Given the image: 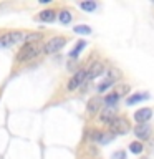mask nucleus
Returning a JSON list of instances; mask_svg holds the SVG:
<instances>
[{
    "label": "nucleus",
    "instance_id": "4be33fe9",
    "mask_svg": "<svg viewBox=\"0 0 154 159\" xmlns=\"http://www.w3.org/2000/svg\"><path fill=\"white\" fill-rule=\"evenodd\" d=\"M108 75H109V80H113V81H114L116 78H121V71H119V70H116V68H111Z\"/></svg>",
    "mask_w": 154,
    "mask_h": 159
},
{
    "label": "nucleus",
    "instance_id": "6e6552de",
    "mask_svg": "<svg viewBox=\"0 0 154 159\" xmlns=\"http://www.w3.org/2000/svg\"><path fill=\"white\" fill-rule=\"evenodd\" d=\"M104 71V65L103 63H99V61H96V63H93L91 66H89V70L86 71V80H93V78H96V76H99Z\"/></svg>",
    "mask_w": 154,
    "mask_h": 159
},
{
    "label": "nucleus",
    "instance_id": "6ab92c4d",
    "mask_svg": "<svg viewBox=\"0 0 154 159\" xmlns=\"http://www.w3.org/2000/svg\"><path fill=\"white\" fill-rule=\"evenodd\" d=\"M96 2H81L79 3V8L84 10V12H93V10H96Z\"/></svg>",
    "mask_w": 154,
    "mask_h": 159
},
{
    "label": "nucleus",
    "instance_id": "9b49d317",
    "mask_svg": "<svg viewBox=\"0 0 154 159\" xmlns=\"http://www.w3.org/2000/svg\"><path fill=\"white\" fill-rule=\"evenodd\" d=\"M101 103H103V99L99 98V96H94V98H91L88 101V113L89 114H94V113H98L99 111V108H101Z\"/></svg>",
    "mask_w": 154,
    "mask_h": 159
},
{
    "label": "nucleus",
    "instance_id": "a211bd4d",
    "mask_svg": "<svg viewBox=\"0 0 154 159\" xmlns=\"http://www.w3.org/2000/svg\"><path fill=\"white\" fill-rule=\"evenodd\" d=\"M73 32L78 35H89L91 33V28L88 25H78V27H73Z\"/></svg>",
    "mask_w": 154,
    "mask_h": 159
},
{
    "label": "nucleus",
    "instance_id": "423d86ee",
    "mask_svg": "<svg viewBox=\"0 0 154 159\" xmlns=\"http://www.w3.org/2000/svg\"><path fill=\"white\" fill-rule=\"evenodd\" d=\"M116 118V106H104L99 113V121L109 124L113 119Z\"/></svg>",
    "mask_w": 154,
    "mask_h": 159
},
{
    "label": "nucleus",
    "instance_id": "b1692460",
    "mask_svg": "<svg viewBox=\"0 0 154 159\" xmlns=\"http://www.w3.org/2000/svg\"><path fill=\"white\" fill-rule=\"evenodd\" d=\"M111 159H126V152L124 151H116V152H113Z\"/></svg>",
    "mask_w": 154,
    "mask_h": 159
},
{
    "label": "nucleus",
    "instance_id": "7ed1b4c3",
    "mask_svg": "<svg viewBox=\"0 0 154 159\" xmlns=\"http://www.w3.org/2000/svg\"><path fill=\"white\" fill-rule=\"evenodd\" d=\"M65 45H66V38H65V37H53V38H50L48 42L43 45L42 52L47 53V55L57 53V52H60V50L65 47Z\"/></svg>",
    "mask_w": 154,
    "mask_h": 159
},
{
    "label": "nucleus",
    "instance_id": "f03ea898",
    "mask_svg": "<svg viewBox=\"0 0 154 159\" xmlns=\"http://www.w3.org/2000/svg\"><path fill=\"white\" fill-rule=\"evenodd\" d=\"M129 129H131V124L126 118H114L111 123H109V131L111 134H128Z\"/></svg>",
    "mask_w": 154,
    "mask_h": 159
},
{
    "label": "nucleus",
    "instance_id": "20e7f679",
    "mask_svg": "<svg viewBox=\"0 0 154 159\" xmlns=\"http://www.w3.org/2000/svg\"><path fill=\"white\" fill-rule=\"evenodd\" d=\"M25 35L22 32H8L0 37V48H7L10 45H15L18 42H22Z\"/></svg>",
    "mask_w": 154,
    "mask_h": 159
},
{
    "label": "nucleus",
    "instance_id": "412c9836",
    "mask_svg": "<svg viewBox=\"0 0 154 159\" xmlns=\"http://www.w3.org/2000/svg\"><path fill=\"white\" fill-rule=\"evenodd\" d=\"M113 84H114V81H113V80H106V81H104V83H101V84H99V86H98V91L99 93H104V91H106V89L109 88V86H113Z\"/></svg>",
    "mask_w": 154,
    "mask_h": 159
},
{
    "label": "nucleus",
    "instance_id": "aec40b11",
    "mask_svg": "<svg viewBox=\"0 0 154 159\" xmlns=\"http://www.w3.org/2000/svg\"><path fill=\"white\" fill-rule=\"evenodd\" d=\"M114 93H116L118 96L121 98L123 94H126V93H129V84H118V86L114 88Z\"/></svg>",
    "mask_w": 154,
    "mask_h": 159
},
{
    "label": "nucleus",
    "instance_id": "f257e3e1",
    "mask_svg": "<svg viewBox=\"0 0 154 159\" xmlns=\"http://www.w3.org/2000/svg\"><path fill=\"white\" fill-rule=\"evenodd\" d=\"M42 48L43 47H40V43H25L17 53V61L23 63V61H28V60L35 58L38 53H42Z\"/></svg>",
    "mask_w": 154,
    "mask_h": 159
},
{
    "label": "nucleus",
    "instance_id": "2eb2a0df",
    "mask_svg": "<svg viewBox=\"0 0 154 159\" xmlns=\"http://www.w3.org/2000/svg\"><path fill=\"white\" fill-rule=\"evenodd\" d=\"M25 43H38V40H42V33L38 32H33V33H28L23 37Z\"/></svg>",
    "mask_w": 154,
    "mask_h": 159
},
{
    "label": "nucleus",
    "instance_id": "1a4fd4ad",
    "mask_svg": "<svg viewBox=\"0 0 154 159\" xmlns=\"http://www.w3.org/2000/svg\"><path fill=\"white\" fill-rule=\"evenodd\" d=\"M134 134L141 139H147L149 136H151V126L149 124H138L136 128H134Z\"/></svg>",
    "mask_w": 154,
    "mask_h": 159
},
{
    "label": "nucleus",
    "instance_id": "4468645a",
    "mask_svg": "<svg viewBox=\"0 0 154 159\" xmlns=\"http://www.w3.org/2000/svg\"><path fill=\"white\" fill-rule=\"evenodd\" d=\"M118 101H119V96H118V94L114 93V91L109 93L108 96H104V99H103V103L106 104V106H116Z\"/></svg>",
    "mask_w": 154,
    "mask_h": 159
},
{
    "label": "nucleus",
    "instance_id": "dca6fc26",
    "mask_svg": "<svg viewBox=\"0 0 154 159\" xmlns=\"http://www.w3.org/2000/svg\"><path fill=\"white\" fill-rule=\"evenodd\" d=\"M58 18L63 25H68L70 22H71V13H70L68 10H61V12L58 13Z\"/></svg>",
    "mask_w": 154,
    "mask_h": 159
},
{
    "label": "nucleus",
    "instance_id": "f3484780",
    "mask_svg": "<svg viewBox=\"0 0 154 159\" xmlns=\"http://www.w3.org/2000/svg\"><path fill=\"white\" fill-rule=\"evenodd\" d=\"M143 149H144V146H143V143H139V141H134V143L129 144V151L133 154H141Z\"/></svg>",
    "mask_w": 154,
    "mask_h": 159
},
{
    "label": "nucleus",
    "instance_id": "5701e85b",
    "mask_svg": "<svg viewBox=\"0 0 154 159\" xmlns=\"http://www.w3.org/2000/svg\"><path fill=\"white\" fill-rule=\"evenodd\" d=\"M113 138H114V134H111V133H103V136H101V139H99V143H101V144H106V143L111 141Z\"/></svg>",
    "mask_w": 154,
    "mask_h": 159
},
{
    "label": "nucleus",
    "instance_id": "0eeeda50",
    "mask_svg": "<svg viewBox=\"0 0 154 159\" xmlns=\"http://www.w3.org/2000/svg\"><path fill=\"white\" fill-rule=\"evenodd\" d=\"M151 118H152V109L151 108H141L134 113V119L138 121V124H146Z\"/></svg>",
    "mask_w": 154,
    "mask_h": 159
},
{
    "label": "nucleus",
    "instance_id": "39448f33",
    "mask_svg": "<svg viewBox=\"0 0 154 159\" xmlns=\"http://www.w3.org/2000/svg\"><path fill=\"white\" fill-rule=\"evenodd\" d=\"M86 81V70H79L73 75V78L68 81V89L70 91H75L78 86H81V83Z\"/></svg>",
    "mask_w": 154,
    "mask_h": 159
},
{
    "label": "nucleus",
    "instance_id": "f8f14e48",
    "mask_svg": "<svg viewBox=\"0 0 154 159\" xmlns=\"http://www.w3.org/2000/svg\"><path fill=\"white\" fill-rule=\"evenodd\" d=\"M55 17H57V12L52 10V8H48V10H43V12L38 15V20H40V22L50 23V22H53V20H55Z\"/></svg>",
    "mask_w": 154,
    "mask_h": 159
},
{
    "label": "nucleus",
    "instance_id": "ddd939ff",
    "mask_svg": "<svg viewBox=\"0 0 154 159\" xmlns=\"http://www.w3.org/2000/svg\"><path fill=\"white\" fill-rule=\"evenodd\" d=\"M84 47H86V42H84V40H79V42L75 45V48L70 52V57H71V58H78V55L83 52Z\"/></svg>",
    "mask_w": 154,
    "mask_h": 159
},
{
    "label": "nucleus",
    "instance_id": "9d476101",
    "mask_svg": "<svg viewBox=\"0 0 154 159\" xmlns=\"http://www.w3.org/2000/svg\"><path fill=\"white\" fill-rule=\"evenodd\" d=\"M146 99H149V94L147 93H134V94H131V96L126 99V104H128V106H133V104L146 101Z\"/></svg>",
    "mask_w": 154,
    "mask_h": 159
}]
</instances>
